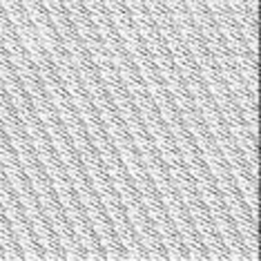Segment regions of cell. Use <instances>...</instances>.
I'll return each instance as SVG.
<instances>
[{"label":"cell","instance_id":"cell-1","mask_svg":"<svg viewBox=\"0 0 261 261\" xmlns=\"http://www.w3.org/2000/svg\"><path fill=\"white\" fill-rule=\"evenodd\" d=\"M18 121H20L22 132H25V136L29 139V143H32L36 161L40 163L45 176L49 179V186L54 190V197L58 201V205H61L65 219H67L74 239L79 241L81 250L85 252V261H105L103 250H100L96 237H94L90 223H87V219H85V212H83L79 199H76L74 190L69 186L67 174H65V170H63L61 161H58V156L54 154V150H51L49 139H47L45 129L36 118V114H34V110L18 114Z\"/></svg>","mask_w":261,"mask_h":261},{"label":"cell","instance_id":"cell-2","mask_svg":"<svg viewBox=\"0 0 261 261\" xmlns=\"http://www.w3.org/2000/svg\"><path fill=\"white\" fill-rule=\"evenodd\" d=\"M0 127H3L5 136H7L11 150H14L16 161H18L22 174H25L29 188H32L34 197L38 201V207H40V212H43L47 225H49V230L56 237V243L63 252V259L65 261H85V252L81 250L79 241L74 239L72 230H69V223H67V219H65L61 205H58V201L54 197V190L49 186V179L45 176L40 163L36 161V154L32 150V143H29L25 132H22L20 121H11L7 125H0Z\"/></svg>","mask_w":261,"mask_h":261},{"label":"cell","instance_id":"cell-3","mask_svg":"<svg viewBox=\"0 0 261 261\" xmlns=\"http://www.w3.org/2000/svg\"><path fill=\"white\" fill-rule=\"evenodd\" d=\"M0 210H3V217L9 223V230L20 250V257L25 261H43V254H40V248L32 234V228H29L27 219L22 215V210L14 197V192H11L7 179H5L3 170H0Z\"/></svg>","mask_w":261,"mask_h":261}]
</instances>
